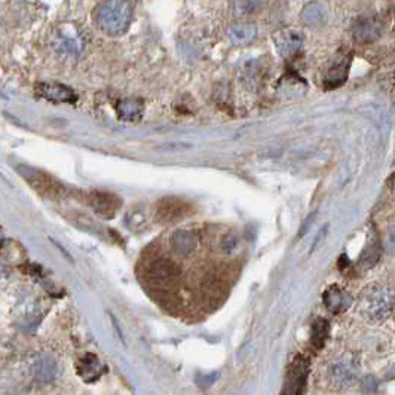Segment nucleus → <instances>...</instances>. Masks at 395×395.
I'll return each mask as SVG.
<instances>
[{
	"label": "nucleus",
	"mask_w": 395,
	"mask_h": 395,
	"mask_svg": "<svg viewBox=\"0 0 395 395\" xmlns=\"http://www.w3.org/2000/svg\"><path fill=\"white\" fill-rule=\"evenodd\" d=\"M324 303L332 314H341L349 306V294L339 286H332L324 293Z\"/></svg>",
	"instance_id": "13"
},
{
	"label": "nucleus",
	"mask_w": 395,
	"mask_h": 395,
	"mask_svg": "<svg viewBox=\"0 0 395 395\" xmlns=\"http://www.w3.org/2000/svg\"><path fill=\"white\" fill-rule=\"evenodd\" d=\"M274 42L278 54L284 59H290L303 47L305 36L298 28H281L274 35Z\"/></svg>",
	"instance_id": "4"
},
{
	"label": "nucleus",
	"mask_w": 395,
	"mask_h": 395,
	"mask_svg": "<svg viewBox=\"0 0 395 395\" xmlns=\"http://www.w3.org/2000/svg\"><path fill=\"white\" fill-rule=\"evenodd\" d=\"M329 330H330V324H329L326 320L318 318V320L314 322V326H312V334H310V342H312V345H314L317 349L322 348L324 344H326L327 337H329Z\"/></svg>",
	"instance_id": "16"
},
{
	"label": "nucleus",
	"mask_w": 395,
	"mask_h": 395,
	"mask_svg": "<svg viewBox=\"0 0 395 395\" xmlns=\"http://www.w3.org/2000/svg\"><path fill=\"white\" fill-rule=\"evenodd\" d=\"M165 147H169V149H166V150H178V149H186V147H189L188 145H164V146H161L159 149H165Z\"/></svg>",
	"instance_id": "22"
},
{
	"label": "nucleus",
	"mask_w": 395,
	"mask_h": 395,
	"mask_svg": "<svg viewBox=\"0 0 395 395\" xmlns=\"http://www.w3.org/2000/svg\"><path fill=\"white\" fill-rule=\"evenodd\" d=\"M226 33H228V37L233 45L245 47L256 40L257 25H256V23H251V21H244V20L236 21L228 27Z\"/></svg>",
	"instance_id": "7"
},
{
	"label": "nucleus",
	"mask_w": 395,
	"mask_h": 395,
	"mask_svg": "<svg viewBox=\"0 0 395 395\" xmlns=\"http://www.w3.org/2000/svg\"><path fill=\"white\" fill-rule=\"evenodd\" d=\"M100 361L94 356H87L79 364V373L87 380H94L100 376Z\"/></svg>",
	"instance_id": "17"
},
{
	"label": "nucleus",
	"mask_w": 395,
	"mask_h": 395,
	"mask_svg": "<svg viewBox=\"0 0 395 395\" xmlns=\"http://www.w3.org/2000/svg\"><path fill=\"white\" fill-rule=\"evenodd\" d=\"M116 110L121 119L135 121L143 113V103L140 100H131V98H128V100H121L116 106Z\"/></svg>",
	"instance_id": "15"
},
{
	"label": "nucleus",
	"mask_w": 395,
	"mask_h": 395,
	"mask_svg": "<svg viewBox=\"0 0 395 395\" xmlns=\"http://www.w3.org/2000/svg\"><path fill=\"white\" fill-rule=\"evenodd\" d=\"M189 213V207L178 198H164L154 208V216L164 223H176Z\"/></svg>",
	"instance_id": "5"
},
{
	"label": "nucleus",
	"mask_w": 395,
	"mask_h": 395,
	"mask_svg": "<svg viewBox=\"0 0 395 395\" xmlns=\"http://www.w3.org/2000/svg\"><path fill=\"white\" fill-rule=\"evenodd\" d=\"M232 2V12L236 18H247L251 16H256L259 13L266 0H231Z\"/></svg>",
	"instance_id": "14"
},
{
	"label": "nucleus",
	"mask_w": 395,
	"mask_h": 395,
	"mask_svg": "<svg viewBox=\"0 0 395 395\" xmlns=\"http://www.w3.org/2000/svg\"><path fill=\"white\" fill-rule=\"evenodd\" d=\"M121 200L113 193L107 192H95L91 196V207L98 216L104 219L115 217L121 208Z\"/></svg>",
	"instance_id": "9"
},
{
	"label": "nucleus",
	"mask_w": 395,
	"mask_h": 395,
	"mask_svg": "<svg viewBox=\"0 0 395 395\" xmlns=\"http://www.w3.org/2000/svg\"><path fill=\"white\" fill-rule=\"evenodd\" d=\"M308 373H309L308 360L302 356L296 357L288 369L286 384H284V391H282V394H286V395L302 394L305 389V385H306Z\"/></svg>",
	"instance_id": "3"
},
{
	"label": "nucleus",
	"mask_w": 395,
	"mask_h": 395,
	"mask_svg": "<svg viewBox=\"0 0 395 395\" xmlns=\"http://www.w3.org/2000/svg\"><path fill=\"white\" fill-rule=\"evenodd\" d=\"M380 33H382V23L375 17L361 18L354 25V28H352L354 39L363 45L373 44V42H376L380 37Z\"/></svg>",
	"instance_id": "6"
},
{
	"label": "nucleus",
	"mask_w": 395,
	"mask_h": 395,
	"mask_svg": "<svg viewBox=\"0 0 395 395\" xmlns=\"http://www.w3.org/2000/svg\"><path fill=\"white\" fill-rule=\"evenodd\" d=\"M5 275V266L0 263V278H2Z\"/></svg>",
	"instance_id": "24"
},
{
	"label": "nucleus",
	"mask_w": 395,
	"mask_h": 395,
	"mask_svg": "<svg viewBox=\"0 0 395 395\" xmlns=\"http://www.w3.org/2000/svg\"><path fill=\"white\" fill-rule=\"evenodd\" d=\"M238 245V236L233 232H228L220 239V248L223 253H232Z\"/></svg>",
	"instance_id": "20"
},
{
	"label": "nucleus",
	"mask_w": 395,
	"mask_h": 395,
	"mask_svg": "<svg viewBox=\"0 0 395 395\" xmlns=\"http://www.w3.org/2000/svg\"><path fill=\"white\" fill-rule=\"evenodd\" d=\"M36 92L52 103H75L76 94L61 83H39Z\"/></svg>",
	"instance_id": "8"
},
{
	"label": "nucleus",
	"mask_w": 395,
	"mask_h": 395,
	"mask_svg": "<svg viewBox=\"0 0 395 395\" xmlns=\"http://www.w3.org/2000/svg\"><path fill=\"white\" fill-rule=\"evenodd\" d=\"M312 217H314V214H310L308 219H306V221H305V224L302 226L300 228V232H299V236H302V235H305L306 233V231H308V228H309V224H310V221H312Z\"/></svg>",
	"instance_id": "21"
},
{
	"label": "nucleus",
	"mask_w": 395,
	"mask_h": 395,
	"mask_svg": "<svg viewBox=\"0 0 395 395\" xmlns=\"http://www.w3.org/2000/svg\"><path fill=\"white\" fill-rule=\"evenodd\" d=\"M329 18V9L322 2L312 0L303 6L300 12V20L306 27L310 28H320L327 23Z\"/></svg>",
	"instance_id": "11"
},
{
	"label": "nucleus",
	"mask_w": 395,
	"mask_h": 395,
	"mask_svg": "<svg viewBox=\"0 0 395 395\" xmlns=\"http://www.w3.org/2000/svg\"><path fill=\"white\" fill-rule=\"evenodd\" d=\"M169 247L176 256L188 257L198 248V236L190 231H176L169 236Z\"/></svg>",
	"instance_id": "10"
},
{
	"label": "nucleus",
	"mask_w": 395,
	"mask_h": 395,
	"mask_svg": "<svg viewBox=\"0 0 395 395\" xmlns=\"http://www.w3.org/2000/svg\"><path fill=\"white\" fill-rule=\"evenodd\" d=\"M326 229H327V226H324V228L320 231V233H318V236L314 239V248L318 245V243H320V239L324 236V232H326Z\"/></svg>",
	"instance_id": "23"
},
{
	"label": "nucleus",
	"mask_w": 395,
	"mask_h": 395,
	"mask_svg": "<svg viewBox=\"0 0 395 395\" xmlns=\"http://www.w3.org/2000/svg\"><path fill=\"white\" fill-rule=\"evenodd\" d=\"M348 76V64H336L333 66L326 76V87L334 88L342 85Z\"/></svg>",
	"instance_id": "18"
},
{
	"label": "nucleus",
	"mask_w": 395,
	"mask_h": 395,
	"mask_svg": "<svg viewBox=\"0 0 395 395\" xmlns=\"http://www.w3.org/2000/svg\"><path fill=\"white\" fill-rule=\"evenodd\" d=\"M60 49L66 51V52H76L80 49V44H79V39H76L75 36H66L61 35L60 37Z\"/></svg>",
	"instance_id": "19"
},
{
	"label": "nucleus",
	"mask_w": 395,
	"mask_h": 395,
	"mask_svg": "<svg viewBox=\"0 0 395 395\" xmlns=\"http://www.w3.org/2000/svg\"><path fill=\"white\" fill-rule=\"evenodd\" d=\"M133 12L131 0H104L95 9V23L104 35L119 37L130 28Z\"/></svg>",
	"instance_id": "1"
},
{
	"label": "nucleus",
	"mask_w": 395,
	"mask_h": 395,
	"mask_svg": "<svg viewBox=\"0 0 395 395\" xmlns=\"http://www.w3.org/2000/svg\"><path fill=\"white\" fill-rule=\"evenodd\" d=\"M56 375V361L52 356L42 354L32 364V376L39 384H48Z\"/></svg>",
	"instance_id": "12"
},
{
	"label": "nucleus",
	"mask_w": 395,
	"mask_h": 395,
	"mask_svg": "<svg viewBox=\"0 0 395 395\" xmlns=\"http://www.w3.org/2000/svg\"><path fill=\"white\" fill-rule=\"evenodd\" d=\"M181 271L176 262L166 257H159L149 265L147 276L154 287L166 288L174 286L180 279Z\"/></svg>",
	"instance_id": "2"
}]
</instances>
